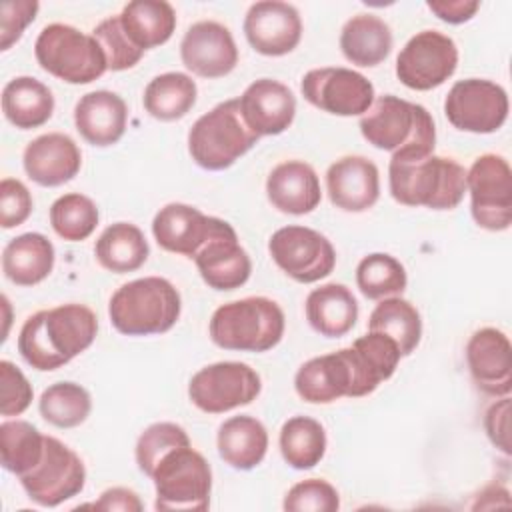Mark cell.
<instances>
[{
	"label": "cell",
	"mask_w": 512,
	"mask_h": 512,
	"mask_svg": "<svg viewBox=\"0 0 512 512\" xmlns=\"http://www.w3.org/2000/svg\"><path fill=\"white\" fill-rule=\"evenodd\" d=\"M400 358V348L392 338L368 332L348 348L304 362L294 376V390L308 404L362 398L396 372Z\"/></svg>",
	"instance_id": "obj_1"
},
{
	"label": "cell",
	"mask_w": 512,
	"mask_h": 512,
	"mask_svg": "<svg viewBox=\"0 0 512 512\" xmlns=\"http://www.w3.org/2000/svg\"><path fill=\"white\" fill-rule=\"evenodd\" d=\"M98 318L92 308L70 302L28 316L18 334V352L40 372L56 370L92 346Z\"/></svg>",
	"instance_id": "obj_2"
},
{
	"label": "cell",
	"mask_w": 512,
	"mask_h": 512,
	"mask_svg": "<svg viewBox=\"0 0 512 512\" xmlns=\"http://www.w3.org/2000/svg\"><path fill=\"white\" fill-rule=\"evenodd\" d=\"M388 186L392 198L404 206L452 210L466 194V168L438 154L392 156Z\"/></svg>",
	"instance_id": "obj_3"
},
{
	"label": "cell",
	"mask_w": 512,
	"mask_h": 512,
	"mask_svg": "<svg viewBox=\"0 0 512 512\" xmlns=\"http://www.w3.org/2000/svg\"><path fill=\"white\" fill-rule=\"evenodd\" d=\"M358 126L368 144L392 152V156L434 154L436 126L422 104L384 94L374 98L368 112L360 116Z\"/></svg>",
	"instance_id": "obj_4"
},
{
	"label": "cell",
	"mask_w": 512,
	"mask_h": 512,
	"mask_svg": "<svg viewBox=\"0 0 512 512\" xmlns=\"http://www.w3.org/2000/svg\"><path fill=\"white\" fill-rule=\"evenodd\" d=\"M180 312V292L170 280L160 276L130 280L108 302L112 326L126 336L164 334L178 322Z\"/></svg>",
	"instance_id": "obj_5"
},
{
	"label": "cell",
	"mask_w": 512,
	"mask_h": 512,
	"mask_svg": "<svg viewBox=\"0 0 512 512\" xmlns=\"http://www.w3.org/2000/svg\"><path fill=\"white\" fill-rule=\"evenodd\" d=\"M286 318L276 300L246 296L218 306L210 318V340L224 350L268 352L284 336Z\"/></svg>",
	"instance_id": "obj_6"
},
{
	"label": "cell",
	"mask_w": 512,
	"mask_h": 512,
	"mask_svg": "<svg viewBox=\"0 0 512 512\" xmlns=\"http://www.w3.org/2000/svg\"><path fill=\"white\" fill-rule=\"evenodd\" d=\"M258 136L246 126L238 98L224 100L202 114L188 132V154L204 170H226L252 150Z\"/></svg>",
	"instance_id": "obj_7"
},
{
	"label": "cell",
	"mask_w": 512,
	"mask_h": 512,
	"mask_svg": "<svg viewBox=\"0 0 512 512\" xmlns=\"http://www.w3.org/2000/svg\"><path fill=\"white\" fill-rule=\"evenodd\" d=\"M34 56L42 70L68 84H90L108 70L98 40L60 22L40 30L34 42Z\"/></svg>",
	"instance_id": "obj_8"
},
{
	"label": "cell",
	"mask_w": 512,
	"mask_h": 512,
	"mask_svg": "<svg viewBox=\"0 0 512 512\" xmlns=\"http://www.w3.org/2000/svg\"><path fill=\"white\" fill-rule=\"evenodd\" d=\"M150 478L156 490V510H208L212 468L192 444L178 446L164 454Z\"/></svg>",
	"instance_id": "obj_9"
},
{
	"label": "cell",
	"mask_w": 512,
	"mask_h": 512,
	"mask_svg": "<svg viewBox=\"0 0 512 512\" xmlns=\"http://www.w3.org/2000/svg\"><path fill=\"white\" fill-rule=\"evenodd\" d=\"M466 192L474 222L490 232L512 224V170L504 156L482 154L466 170Z\"/></svg>",
	"instance_id": "obj_10"
},
{
	"label": "cell",
	"mask_w": 512,
	"mask_h": 512,
	"mask_svg": "<svg viewBox=\"0 0 512 512\" xmlns=\"http://www.w3.org/2000/svg\"><path fill=\"white\" fill-rule=\"evenodd\" d=\"M262 390L260 374L244 362H214L188 382L190 402L206 414H222L250 404Z\"/></svg>",
	"instance_id": "obj_11"
},
{
	"label": "cell",
	"mask_w": 512,
	"mask_h": 512,
	"mask_svg": "<svg viewBox=\"0 0 512 512\" xmlns=\"http://www.w3.org/2000/svg\"><path fill=\"white\" fill-rule=\"evenodd\" d=\"M18 480L32 502L54 508L84 490L86 468L70 446L54 436H46L40 462Z\"/></svg>",
	"instance_id": "obj_12"
},
{
	"label": "cell",
	"mask_w": 512,
	"mask_h": 512,
	"mask_svg": "<svg viewBox=\"0 0 512 512\" xmlns=\"http://www.w3.org/2000/svg\"><path fill=\"white\" fill-rule=\"evenodd\" d=\"M268 252L276 266L300 284L318 282L336 266L332 242L308 226L290 224L278 228L268 240Z\"/></svg>",
	"instance_id": "obj_13"
},
{
	"label": "cell",
	"mask_w": 512,
	"mask_h": 512,
	"mask_svg": "<svg viewBox=\"0 0 512 512\" xmlns=\"http://www.w3.org/2000/svg\"><path fill=\"white\" fill-rule=\"evenodd\" d=\"M506 90L486 78H466L452 84L444 100L448 122L462 132L492 134L508 118Z\"/></svg>",
	"instance_id": "obj_14"
},
{
	"label": "cell",
	"mask_w": 512,
	"mask_h": 512,
	"mask_svg": "<svg viewBox=\"0 0 512 512\" xmlns=\"http://www.w3.org/2000/svg\"><path fill=\"white\" fill-rule=\"evenodd\" d=\"M458 66L456 42L438 30L416 32L396 58V76L410 90L442 86Z\"/></svg>",
	"instance_id": "obj_15"
},
{
	"label": "cell",
	"mask_w": 512,
	"mask_h": 512,
	"mask_svg": "<svg viewBox=\"0 0 512 512\" xmlns=\"http://www.w3.org/2000/svg\"><path fill=\"white\" fill-rule=\"evenodd\" d=\"M300 92L308 104L334 116H362L376 96L364 74L342 66L308 70L302 76Z\"/></svg>",
	"instance_id": "obj_16"
},
{
	"label": "cell",
	"mask_w": 512,
	"mask_h": 512,
	"mask_svg": "<svg viewBox=\"0 0 512 512\" xmlns=\"http://www.w3.org/2000/svg\"><path fill=\"white\" fill-rule=\"evenodd\" d=\"M202 280L214 290H236L248 282L252 262L230 222L216 218L214 230L192 258Z\"/></svg>",
	"instance_id": "obj_17"
},
{
	"label": "cell",
	"mask_w": 512,
	"mask_h": 512,
	"mask_svg": "<svg viewBox=\"0 0 512 512\" xmlns=\"http://www.w3.org/2000/svg\"><path fill=\"white\" fill-rule=\"evenodd\" d=\"M244 36L262 56H284L302 38V18L298 10L280 0L254 2L244 16Z\"/></svg>",
	"instance_id": "obj_18"
},
{
	"label": "cell",
	"mask_w": 512,
	"mask_h": 512,
	"mask_svg": "<svg viewBox=\"0 0 512 512\" xmlns=\"http://www.w3.org/2000/svg\"><path fill=\"white\" fill-rule=\"evenodd\" d=\"M182 64L200 78H222L238 64L232 32L214 20L194 22L180 42Z\"/></svg>",
	"instance_id": "obj_19"
},
{
	"label": "cell",
	"mask_w": 512,
	"mask_h": 512,
	"mask_svg": "<svg viewBox=\"0 0 512 512\" xmlns=\"http://www.w3.org/2000/svg\"><path fill=\"white\" fill-rule=\"evenodd\" d=\"M466 364L474 384L490 396L512 390V348L508 336L492 326L476 330L466 344Z\"/></svg>",
	"instance_id": "obj_20"
},
{
	"label": "cell",
	"mask_w": 512,
	"mask_h": 512,
	"mask_svg": "<svg viewBox=\"0 0 512 512\" xmlns=\"http://www.w3.org/2000/svg\"><path fill=\"white\" fill-rule=\"evenodd\" d=\"M246 126L260 136H276L290 128L296 116L294 92L272 78L254 80L238 98Z\"/></svg>",
	"instance_id": "obj_21"
},
{
	"label": "cell",
	"mask_w": 512,
	"mask_h": 512,
	"mask_svg": "<svg viewBox=\"0 0 512 512\" xmlns=\"http://www.w3.org/2000/svg\"><path fill=\"white\" fill-rule=\"evenodd\" d=\"M330 202L344 212H366L380 198L378 166L366 156H342L328 166Z\"/></svg>",
	"instance_id": "obj_22"
},
{
	"label": "cell",
	"mask_w": 512,
	"mask_h": 512,
	"mask_svg": "<svg viewBox=\"0 0 512 512\" xmlns=\"http://www.w3.org/2000/svg\"><path fill=\"white\" fill-rule=\"evenodd\" d=\"M24 172L40 186H62L70 182L82 166V152L78 144L62 132H48L24 148Z\"/></svg>",
	"instance_id": "obj_23"
},
{
	"label": "cell",
	"mask_w": 512,
	"mask_h": 512,
	"mask_svg": "<svg viewBox=\"0 0 512 512\" xmlns=\"http://www.w3.org/2000/svg\"><path fill=\"white\" fill-rule=\"evenodd\" d=\"M216 216H206L202 210L170 202L162 206L152 220V234L160 248L172 254L194 258L214 230Z\"/></svg>",
	"instance_id": "obj_24"
},
{
	"label": "cell",
	"mask_w": 512,
	"mask_h": 512,
	"mask_svg": "<svg viewBox=\"0 0 512 512\" xmlns=\"http://www.w3.org/2000/svg\"><path fill=\"white\" fill-rule=\"evenodd\" d=\"M128 124V106L122 96L110 90L84 94L74 106V126L92 146L106 148L116 144Z\"/></svg>",
	"instance_id": "obj_25"
},
{
	"label": "cell",
	"mask_w": 512,
	"mask_h": 512,
	"mask_svg": "<svg viewBox=\"0 0 512 512\" xmlns=\"http://www.w3.org/2000/svg\"><path fill=\"white\" fill-rule=\"evenodd\" d=\"M268 202L284 214H310L322 200L316 170L302 160H286L274 166L266 178Z\"/></svg>",
	"instance_id": "obj_26"
},
{
	"label": "cell",
	"mask_w": 512,
	"mask_h": 512,
	"mask_svg": "<svg viewBox=\"0 0 512 512\" xmlns=\"http://www.w3.org/2000/svg\"><path fill=\"white\" fill-rule=\"evenodd\" d=\"M306 320L314 332L326 338L348 334L358 320V302L352 290L338 282L314 288L306 296Z\"/></svg>",
	"instance_id": "obj_27"
},
{
	"label": "cell",
	"mask_w": 512,
	"mask_h": 512,
	"mask_svg": "<svg viewBox=\"0 0 512 512\" xmlns=\"http://www.w3.org/2000/svg\"><path fill=\"white\" fill-rule=\"evenodd\" d=\"M220 458L234 470L256 468L268 450V432L264 424L248 414L224 420L216 434Z\"/></svg>",
	"instance_id": "obj_28"
},
{
	"label": "cell",
	"mask_w": 512,
	"mask_h": 512,
	"mask_svg": "<svg viewBox=\"0 0 512 512\" xmlns=\"http://www.w3.org/2000/svg\"><path fill=\"white\" fill-rule=\"evenodd\" d=\"M54 246L40 232L12 238L2 250V272L16 286L40 284L54 268Z\"/></svg>",
	"instance_id": "obj_29"
},
{
	"label": "cell",
	"mask_w": 512,
	"mask_h": 512,
	"mask_svg": "<svg viewBox=\"0 0 512 512\" xmlns=\"http://www.w3.org/2000/svg\"><path fill=\"white\" fill-rule=\"evenodd\" d=\"M390 26L374 14H356L342 26L340 50L356 66L372 68L384 62L392 50Z\"/></svg>",
	"instance_id": "obj_30"
},
{
	"label": "cell",
	"mask_w": 512,
	"mask_h": 512,
	"mask_svg": "<svg viewBox=\"0 0 512 512\" xmlns=\"http://www.w3.org/2000/svg\"><path fill=\"white\" fill-rule=\"evenodd\" d=\"M2 112L6 120L20 130L38 128L52 118V90L38 78L16 76L8 80L2 90Z\"/></svg>",
	"instance_id": "obj_31"
},
{
	"label": "cell",
	"mask_w": 512,
	"mask_h": 512,
	"mask_svg": "<svg viewBox=\"0 0 512 512\" xmlns=\"http://www.w3.org/2000/svg\"><path fill=\"white\" fill-rule=\"evenodd\" d=\"M118 16L126 36L142 52L166 44L176 28V12L164 0L128 2Z\"/></svg>",
	"instance_id": "obj_32"
},
{
	"label": "cell",
	"mask_w": 512,
	"mask_h": 512,
	"mask_svg": "<svg viewBox=\"0 0 512 512\" xmlns=\"http://www.w3.org/2000/svg\"><path fill=\"white\" fill-rule=\"evenodd\" d=\"M150 254L144 232L132 222L110 224L94 244V256L102 268L114 274L138 270Z\"/></svg>",
	"instance_id": "obj_33"
},
{
	"label": "cell",
	"mask_w": 512,
	"mask_h": 512,
	"mask_svg": "<svg viewBox=\"0 0 512 512\" xmlns=\"http://www.w3.org/2000/svg\"><path fill=\"white\" fill-rule=\"evenodd\" d=\"M196 96L198 88L192 76L184 72H164L146 84L142 104L152 118L160 122H174L194 108Z\"/></svg>",
	"instance_id": "obj_34"
},
{
	"label": "cell",
	"mask_w": 512,
	"mask_h": 512,
	"mask_svg": "<svg viewBox=\"0 0 512 512\" xmlns=\"http://www.w3.org/2000/svg\"><path fill=\"white\" fill-rule=\"evenodd\" d=\"M278 444L290 468L310 470L326 454V430L310 416H292L282 424Z\"/></svg>",
	"instance_id": "obj_35"
},
{
	"label": "cell",
	"mask_w": 512,
	"mask_h": 512,
	"mask_svg": "<svg viewBox=\"0 0 512 512\" xmlns=\"http://www.w3.org/2000/svg\"><path fill=\"white\" fill-rule=\"evenodd\" d=\"M368 332H380L390 336L402 356L416 350L422 338V318L414 304L400 296L382 298L368 318Z\"/></svg>",
	"instance_id": "obj_36"
},
{
	"label": "cell",
	"mask_w": 512,
	"mask_h": 512,
	"mask_svg": "<svg viewBox=\"0 0 512 512\" xmlns=\"http://www.w3.org/2000/svg\"><path fill=\"white\" fill-rule=\"evenodd\" d=\"M44 444L46 436L26 420H6L0 424L2 466L18 478L40 462Z\"/></svg>",
	"instance_id": "obj_37"
},
{
	"label": "cell",
	"mask_w": 512,
	"mask_h": 512,
	"mask_svg": "<svg viewBox=\"0 0 512 512\" xmlns=\"http://www.w3.org/2000/svg\"><path fill=\"white\" fill-rule=\"evenodd\" d=\"M40 416L56 428H76L90 416V392L76 382L50 384L38 400Z\"/></svg>",
	"instance_id": "obj_38"
},
{
	"label": "cell",
	"mask_w": 512,
	"mask_h": 512,
	"mask_svg": "<svg viewBox=\"0 0 512 512\" xmlns=\"http://www.w3.org/2000/svg\"><path fill=\"white\" fill-rule=\"evenodd\" d=\"M406 268L398 258L386 252L364 256L356 266V286L368 300L398 296L406 290Z\"/></svg>",
	"instance_id": "obj_39"
},
{
	"label": "cell",
	"mask_w": 512,
	"mask_h": 512,
	"mask_svg": "<svg viewBox=\"0 0 512 512\" xmlns=\"http://www.w3.org/2000/svg\"><path fill=\"white\" fill-rule=\"evenodd\" d=\"M98 220V206L80 192L64 194L50 206V226L66 242H80L92 236Z\"/></svg>",
	"instance_id": "obj_40"
},
{
	"label": "cell",
	"mask_w": 512,
	"mask_h": 512,
	"mask_svg": "<svg viewBox=\"0 0 512 512\" xmlns=\"http://www.w3.org/2000/svg\"><path fill=\"white\" fill-rule=\"evenodd\" d=\"M186 444H190V438H188V432L180 424H176V422L150 424L136 440L134 456H136L138 470L150 478L156 464L160 462V458L164 454H168L170 450H174L178 446H186Z\"/></svg>",
	"instance_id": "obj_41"
},
{
	"label": "cell",
	"mask_w": 512,
	"mask_h": 512,
	"mask_svg": "<svg viewBox=\"0 0 512 512\" xmlns=\"http://www.w3.org/2000/svg\"><path fill=\"white\" fill-rule=\"evenodd\" d=\"M92 36L98 40V44L106 56L108 70H112V72L128 70V68L136 66L140 62V58L144 56V52L140 48H136L130 42V38L126 36L118 14L104 18L92 30Z\"/></svg>",
	"instance_id": "obj_42"
},
{
	"label": "cell",
	"mask_w": 512,
	"mask_h": 512,
	"mask_svg": "<svg viewBox=\"0 0 512 512\" xmlns=\"http://www.w3.org/2000/svg\"><path fill=\"white\" fill-rule=\"evenodd\" d=\"M282 508L288 512H336L340 494L328 480L308 478L286 492Z\"/></svg>",
	"instance_id": "obj_43"
},
{
	"label": "cell",
	"mask_w": 512,
	"mask_h": 512,
	"mask_svg": "<svg viewBox=\"0 0 512 512\" xmlns=\"http://www.w3.org/2000/svg\"><path fill=\"white\" fill-rule=\"evenodd\" d=\"M34 398L32 384L10 360H0V414L20 416Z\"/></svg>",
	"instance_id": "obj_44"
},
{
	"label": "cell",
	"mask_w": 512,
	"mask_h": 512,
	"mask_svg": "<svg viewBox=\"0 0 512 512\" xmlns=\"http://www.w3.org/2000/svg\"><path fill=\"white\" fill-rule=\"evenodd\" d=\"M32 208V194L20 180L4 178L0 182V226L4 230L24 224L32 214Z\"/></svg>",
	"instance_id": "obj_45"
},
{
	"label": "cell",
	"mask_w": 512,
	"mask_h": 512,
	"mask_svg": "<svg viewBox=\"0 0 512 512\" xmlns=\"http://www.w3.org/2000/svg\"><path fill=\"white\" fill-rule=\"evenodd\" d=\"M40 4L34 0H6L0 4V50L12 48L28 24L34 22Z\"/></svg>",
	"instance_id": "obj_46"
},
{
	"label": "cell",
	"mask_w": 512,
	"mask_h": 512,
	"mask_svg": "<svg viewBox=\"0 0 512 512\" xmlns=\"http://www.w3.org/2000/svg\"><path fill=\"white\" fill-rule=\"evenodd\" d=\"M484 428L490 442L506 456H510V398L500 396L494 404L488 406L484 414Z\"/></svg>",
	"instance_id": "obj_47"
},
{
	"label": "cell",
	"mask_w": 512,
	"mask_h": 512,
	"mask_svg": "<svg viewBox=\"0 0 512 512\" xmlns=\"http://www.w3.org/2000/svg\"><path fill=\"white\" fill-rule=\"evenodd\" d=\"M96 510H108V512H142L144 504L140 496L124 486H112L100 494V498L92 504Z\"/></svg>",
	"instance_id": "obj_48"
},
{
	"label": "cell",
	"mask_w": 512,
	"mask_h": 512,
	"mask_svg": "<svg viewBox=\"0 0 512 512\" xmlns=\"http://www.w3.org/2000/svg\"><path fill=\"white\" fill-rule=\"evenodd\" d=\"M426 6L442 22L462 24V22H468L478 12L480 2L478 0H428Z\"/></svg>",
	"instance_id": "obj_49"
},
{
	"label": "cell",
	"mask_w": 512,
	"mask_h": 512,
	"mask_svg": "<svg viewBox=\"0 0 512 512\" xmlns=\"http://www.w3.org/2000/svg\"><path fill=\"white\" fill-rule=\"evenodd\" d=\"M508 506H510V492L504 486L490 484L476 494V500L470 508L472 510H492V508H508Z\"/></svg>",
	"instance_id": "obj_50"
}]
</instances>
